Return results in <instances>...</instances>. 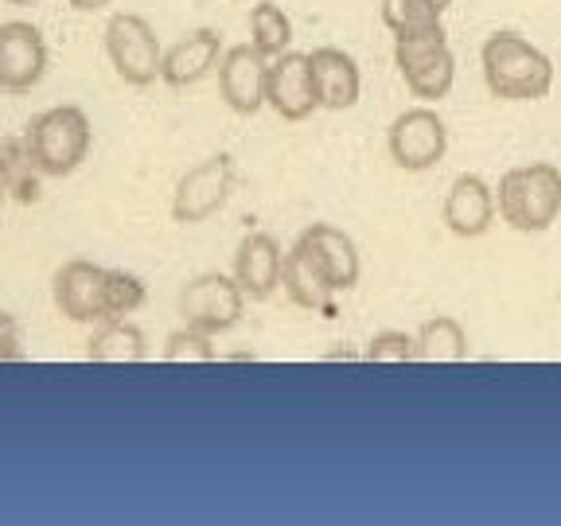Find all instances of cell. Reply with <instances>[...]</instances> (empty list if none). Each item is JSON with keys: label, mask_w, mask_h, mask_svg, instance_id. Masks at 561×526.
I'll return each instance as SVG.
<instances>
[{"label": "cell", "mask_w": 561, "mask_h": 526, "mask_svg": "<svg viewBox=\"0 0 561 526\" xmlns=\"http://www.w3.org/2000/svg\"><path fill=\"white\" fill-rule=\"evenodd\" d=\"M483 82L500 102H542L553 87V62L518 32H495L480 47Z\"/></svg>", "instance_id": "cell-1"}, {"label": "cell", "mask_w": 561, "mask_h": 526, "mask_svg": "<svg viewBox=\"0 0 561 526\" xmlns=\"http://www.w3.org/2000/svg\"><path fill=\"white\" fill-rule=\"evenodd\" d=\"M500 219L518 235H542L561 219V168L550 160L518 164L495 187Z\"/></svg>", "instance_id": "cell-2"}, {"label": "cell", "mask_w": 561, "mask_h": 526, "mask_svg": "<svg viewBox=\"0 0 561 526\" xmlns=\"http://www.w3.org/2000/svg\"><path fill=\"white\" fill-rule=\"evenodd\" d=\"M27 152H32L39 175H70L75 168L87 160L90 152V122L79 105H55L44 110L39 117H32L24 133Z\"/></svg>", "instance_id": "cell-3"}, {"label": "cell", "mask_w": 561, "mask_h": 526, "mask_svg": "<svg viewBox=\"0 0 561 526\" xmlns=\"http://www.w3.org/2000/svg\"><path fill=\"white\" fill-rule=\"evenodd\" d=\"M394 67L402 70L410 94L421 98V102H440V98L453 94L456 55H453V47H448L445 24H433L413 35H398Z\"/></svg>", "instance_id": "cell-4"}, {"label": "cell", "mask_w": 561, "mask_h": 526, "mask_svg": "<svg viewBox=\"0 0 561 526\" xmlns=\"http://www.w3.org/2000/svg\"><path fill=\"white\" fill-rule=\"evenodd\" d=\"M105 55L114 62L117 79L129 87H149L160 79V67H164V47L149 20L137 12H117L105 24Z\"/></svg>", "instance_id": "cell-5"}, {"label": "cell", "mask_w": 561, "mask_h": 526, "mask_svg": "<svg viewBox=\"0 0 561 526\" xmlns=\"http://www.w3.org/2000/svg\"><path fill=\"white\" fill-rule=\"evenodd\" d=\"M245 312V293L227 273H199L180 289V316L187 328H199L207 335L230 332Z\"/></svg>", "instance_id": "cell-6"}, {"label": "cell", "mask_w": 561, "mask_h": 526, "mask_svg": "<svg viewBox=\"0 0 561 526\" xmlns=\"http://www.w3.org/2000/svg\"><path fill=\"white\" fill-rule=\"evenodd\" d=\"M386 149H390V160H394L402 172H430V168H437L440 160H445L448 129L437 110L413 105V110H405V114H398L394 122H390Z\"/></svg>", "instance_id": "cell-7"}, {"label": "cell", "mask_w": 561, "mask_h": 526, "mask_svg": "<svg viewBox=\"0 0 561 526\" xmlns=\"http://www.w3.org/2000/svg\"><path fill=\"white\" fill-rule=\"evenodd\" d=\"M230 192H234V160H230L227 152L199 160V164L187 168L184 180L175 184L172 219L180 222V227L207 222L210 215H219V210L227 207Z\"/></svg>", "instance_id": "cell-8"}, {"label": "cell", "mask_w": 561, "mask_h": 526, "mask_svg": "<svg viewBox=\"0 0 561 526\" xmlns=\"http://www.w3.org/2000/svg\"><path fill=\"white\" fill-rule=\"evenodd\" d=\"M265 105L285 122H305L320 110V90H316L312 59L300 52H285L270 62L265 75Z\"/></svg>", "instance_id": "cell-9"}, {"label": "cell", "mask_w": 561, "mask_h": 526, "mask_svg": "<svg viewBox=\"0 0 561 526\" xmlns=\"http://www.w3.org/2000/svg\"><path fill=\"white\" fill-rule=\"evenodd\" d=\"M47 70V47L44 35L24 20L0 24V90L24 94Z\"/></svg>", "instance_id": "cell-10"}, {"label": "cell", "mask_w": 561, "mask_h": 526, "mask_svg": "<svg viewBox=\"0 0 561 526\" xmlns=\"http://www.w3.org/2000/svg\"><path fill=\"white\" fill-rule=\"evenodd\" d=\"M265 75L270 62L254 44H238L219 59V94L242 117H254L265 105Z\"/></svg>", "instance_id": "cell-11"}, {"label": "cell", "mask_w": 561, "mask_h": 526, "mask_svg": "<svg viewBox=\"0 0 561 526\" xmlns=\"http://www.w3.org/2000/svg\"><path fill=\"white\" fill-rule=\"evenodd\" d=\"M495 215H500L495 187L476 172L456 175L445 195V210H440L445 227L453 230L456 238H483L491 230V222H495Z\"/></svg>", "instance_id": "cell-12"}, {"label": "cell", "mask_w": 561, "mask_h": 526, "mask_svg": "<svg viewBox=\"0 0 561 526\" xmlns=\"http://www.w3.org/2000/svg\"><path fill=\"white\" fill-rule=\"evenodd\" d=\"M102 285H105V270L87 258H75L67 262L59 273H55V308H59L67 320H79V324H90L105 320V308H102Z\"/></svg>", "instance_id": "cell-13"}, {"label": "cell", "mask_w": 561, "mask_h": 526, "mask_svg": "<svg viewBox=\"0 0 561 526\" xmlns=\"http://www.w3.org/2000/svg\"><path fill=\"white\" fill-rule=\"evenodd\" d=\"M280 273H285V254L273 235L254 230L238 242L234 254V281L242 285L245 300H270L280 285Z\"/></svg>", "instance_id": "cell-14"}, {"label": "cell", "mask_w": 561, "mask_h": 526, "mask_svg": "<svg viewBox=\"0 0 561 526\" xmlns=\"http://www.w3.org/2000/svg\"><path fill=\"white\" fill-rule=\"evenodd\" d=\"M222 59V35L210 32V27H199V32L175 39L164 52V67H160V79L168 87H195L219 67Z\"/></svg>", "instance_id": "cell-15"}, {"label": "cell", "mask_w": 561, "mask_h": 526, "mask_svg": "<svg viewBox=\"0 0 561 526\" xmlns=\"http://www.w3.org/2000/svg\"><path fill=\"white\" fill-rule=\"evenodd\" d=\"M280 289L289 293L293 305L308 308V312H332V297L340 293L332 285V277H328L324 262H320L305 242H297L289 254H285Z\"/></svg>", "instance_id": "cell-16"}, {"label": "cell", "mask_w": 561, "mask_h": 526, "mask_svg": "<svg viewBox=\"0 0 561 526\" xmlns=\"http://www.w3.org/2000/svg\"><path fill=\"white\" fill-rule=\"evenodd\" d=\"M297 242H305L308 250L324 262L328 277H332V285L340 293H347V289L359 285V273H363L359 245H355V238L351 235H343L340 227H332V222H312L308 230H300Z\"/></svg>", "instance_id": "cell-17"}, {"label": "cell", "mask_w": 561, "mask_h": 526, "mask_svg": "<svg viewBox=\"0 0 561 526\" xmlns=\"http://www.w3.org/2000/svg\"><path fill=\"white\" fill-rule=\"evenodd\" d=\"M312 75L316 90H320V105L324 110H351L363 94V75L359 62L351 59L343 47H316L312 55Z\"/></svg>", "instance_id": "cell-18"}, {"label": "cell", "mask_w": 561, "mask_h": 526, "mask_svg": "<svg viewBox=\"0 0 561 526\" xmlns=\"http://www.w3.org/2000/svg\"><path fill=\"white\" fill-rule=\"evenodd\" d=\"M87 359L133 367V363L149 359V343H145V332L137 324H129V320H102V328L87 343Z\"/></svg>", "instance_id": "cell-19"}, {"label": "cell", "mask_w": 561, "mask_h": 526, "mask_svg": "<svg viewBox=\"0 0 561 526\" xmlns=\"http://www.w3.org/2000/svg\"><path fill=\"white\" fill-rule=\"evenodd\" d=\"M417 359L421 363H465L468 359V332L456 316H430L417 328Z\"/></svg>", "instance_id": "cell-20"}, {"label": "cell", "mask_w": 561, "mask_h": 526, "mask_svg": "<svg viewBox=\"0 0 561 526\" xmlns=\"http://www.w3.org/2000/svg\"><path fill=\"white\" fill-rule=\"evenodd\" d=\"M250 44L265 55V59H277L293 47V20L280 12V4L262 0L250 9Z\"/></svg>", "instance_id": "cell-21"}, {"label": "cell", "mask_w": 561, "mask_h": 526, "mask_svg": "<svg viewBox=\"0 0 561 526\" xmlns=\"http://www.w3.org/2000/svg\"><path fill=\"white\" fill-rule=\"evenodd\" d=\"M0 168H4V184H9V192L16 195V199L32 203L35 195H39V184H35V175H39V168H35L32 152H27V140H9L4 149H0Z\"/></svg>", "instance_id": "cell-22"}, {"label": "cell", "mask_w": 561, "mask_h": 526, "mask_svg": "<svg viewBox=\"0 0 561 526\" xmlns=\"http://www.w3.org/2000/svg\"><path fill=\"white\" fill-rule=\"evenodd\" d=\"M145 305V285L140 277L125 270H105V285H102V308H105V320H125L129 312Z\"/></svg>", "instance_id": "cell-23"}, {"label": "cell", "mask_w": 561, "mask_h": 526, "mask_svg": "<svg viewBox=\"0 0 561 526\" xmlns=\"http://www.w3.org/2000/svg\"><path fill=\"white\" fill-rule=\"evenodd\" d=\"M382 24L398 39V35H413L440 24V12L425 0H382Z\"/></svg>", "instance_id": "cell-24"}, {"label": "cell", "mask_w": 561, "mask_h": 526, "mask_svg": "<svg viewBox=\"0 0 561 526\" xmlns=\"http://www.w3.org/2000/svg\"><path fill=\"white\" fill-rule=\"evenodd\" d=\"M219 359V351H215V340L199 328H187L184 332H172L164 343V363L172 367H184V363H215Z\"/></svg>", "instance_id": "cell-25"}, {"label": "cell", "mask_w": 561, "mask_h": 526, "mask_svg": "<svg viewBox=\"0 0 561 526\" xmlns=\"http://www.w3.org/2000/svg\"><path fill=\"white\" fill-rule=\"evenodd\" d=\"M367 363H417V340L405 332H378L363 351Z\"/></svg>", "instance_id": "cell-26"}, {"label": "cell", "mask_w": 561, "mask_h": 526, "mask_svg": "<svg viewBox=\"0 0 561 526\" xmlns=\"http://www.w3.org/2000/svg\"><path fill=\"white\" fill-rule=\"evenodd\" d=\"M0 363H24V343H20L16 316L0 312Z\"/></svg>", "instance_id": "cell-27"}, {"label": "cell", "mask_w": 561, "mask_h": 526, "mask_svg": "<svg viewBox=\"0 0 561 526\" xmlns=\"http://www.w3.org/2000/svg\"><path fill=\"white\" fill-rule=\"evenodd\" d=\"M105 4H114V0H70L75 12H98V9H105Z\"/></svg>", "instance_id": "cell-28"}, {"label": "cell", "mask_w": 561, "mask_h": 526, "mask_svg": "<svg viewBox=\"0 0 561 526\" xmlns=\"http://www.w3.org/2000/svg\"><path fill=\"white\" fill-rule=\"evenodd\" d=\"M425 4H433V9H437L440 16H445V12H448V4H453V0H425Z\"/></svg>", "instance_id": "cell-29"}, {"label": "cell", "mask_w": 561, "mask_h": 526, "mask_svg": "<svg viewBox=\"0 0 561 526\" xmlns=\"http://www.w3.org/2000/svg\"><path fill=\"white\" fill-rule=\"evenodd\" d=\"M4 192H9V184H4V168H0V199H4Z\"/></svg>", "instance_id": "cell-30"}, {"label": "cell", "mask_w": 561, "mask_h": 526, "mask_svg": "<svg viewBox=\"0 0 561 526\" xmlns=\"http://www.w3.org/2000/svg\"><path fill=\"white\" fill-rule=\"evenodd\" d=\"M4 4H32V0H4Z\"/></svg>", "instance_id": "cell-31"}]
</instances>
